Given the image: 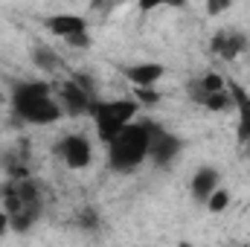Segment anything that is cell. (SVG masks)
<instances>
[{
	"instance_id": "cell-1",
	"label": "cell",
	"mask_w": 250,
	"mask_h": 247,
	"mask_svg": "<svg viewBox=\"0 0 250 247\" xmlns=\"http://www.w3.org/2000/svg\"><path fill=\"white\" fill-rule=\"evenodd\" d=\"M12 108L15 117H21L29 125H53L62 120V105L53 96V84L41 82V79H29V82H15L12 84Z\"/></svg>"
},
{
	"instance_id": "cell-2",
	"label": "cell",
	"mask_w": 250,
	"mask_h": 247,
	"mask_svg": "<svg viewBox=\"0 0 250 247\" xmlns=\"http://www.w3.org/2000/svg\"><path fill=\"white\" fill-rule=\"evenodd\" d=\"M148 157V134L146 123H131L108 143V166L120 175L137 172Z\"/></svg>"
},
{
	"instance_id": "cell-3",
	"label": "cell",
	"mask_w": 250,
	"mask_h": 247,
	"mask_svg": "<svg viewBox=\"0 0 250 247\" xmlns=\"http://www.w3.org/2000/svg\"><path fill=\"white\" fill-rule=\"evenodd\" d=\"M140 105L134 99H96L90 117H93V125H96V134L99 140L108 145L120 131H125L128 125L134 123Z\"/></svg>"
},
{
	"instance_id": "cell-4",
	"label": "cell",
	"mask_w": 250,
	"mask_h": 247,
	"mask_svg": "<svg viewBox=\"0 0 250 247\" xmlns=\"http://www.w3.org/2000/svg\"><path fill=\"white\" fill-rule=\"evenodd\" d=\"M146 134H148V160L154 166H169L178 154H181V137L166 131L157 123H146Z\"/></svg>"
},
{
	"instance_id": "cell-5",
	"label": "cell",
	"mask_w": 250,
	"mask_h": 247,
	"mask_svg": "<svg viewBox=\"0 0 250 247\" xmlns=\"http://www.w3.org/2000/svg\"><path fill=\"white\" fill-rule=\"evenodd\" d=\"M59 105H62L64 114H70V117H84V114H90L93 111V105H96V96H93V90H87V87H82L79 82H64L62 87H59Z\"/></svg>"
},
{
	"instance_id": "cell-6",
	"label": "cell",
	"mask_w": 250,
	"mask_h": 247,
	"mask_svg": "<svg viewBox=\"0 0 250 247\" xmlns=\"http://www.w3.org/2000/svg\"><path fill=\"white\" fill-rule=\"evenodd\" d=\"M59 154L67 163V169H87L93 160V145L84 134H67L59 143Z\"/></svg>"
},
{
	"instance_id": "cell-7",
	"label": "cell",
	"mask_w": 250,
	"mask_h": 247,
	"mask_svg": "<svg viewBox=\"0 0 250 247\" xmlns=\"http://www.w3.org/2000/svg\"><path fill=\"white\" fill-rule=\"evenodd\" d=\"M209 47H212V53H215L218 59L236 62V59L248 50V35H242V32H236V29H218V32L212 35Z\"/></svg>"
},
{
	"instance_id": "cell-8",
	"label": "cell",
	"mask_w": 250,
	"mask_h": 247,
	"mask_svg": "<svg viewBox=\"0 0 250 247\" xmlns=\"http://www.w3.org/2000/svg\"><path fill=\"white\" fill-rule=\"evenodd\" d=\"M44 26H47L53 35L64 38V41H70V38H76V35H84V32H87V21H84L82 15H70V12L50 15V18L44 21Z\"/></svg>"
},
{
	"instance_id": "cell-9",
	"label": "cell",
	"mask_w": 250,
	"mask_h": 247,
	"mask_svg": "<svg viewBox=\"0 0 250 247\" xmlns=\"http://www.w3.org/2000/svg\"><path fill=\"white\" fill-rule=\"evenodd\" d=\"M218 186H221V175H218L212 166H201V169L192 175V181H189V192H192V198H195V201L207 204V201H209V195H212Z\"/></svg>"
},
{
	"instance_id": "cell-10",
	"label": "cell",
	"mask_w": 250,
	"mask_h": 247,
	"mask_svg": "<svg viewBox=\"0 0 250 247\" xmlns=\"http://www.w3.org/2000/svg\"><path fill=\"white\" fill-rule=\"evenodd\" d=\"M123 73H125V79H128V82H134L137 87H154V84L163 79L166 67H163L160 62H140V64L125 67Z\"/></svg>"
},
{
	"instance_id": "cell-11",
	"label": "cell",
	"mask_w": 250,
	"mask_h": 247,
	"mask_svg": "<svg viewBox=\"0 0 250 247\" xmlns=\"http://www.w3.org/2000/svg\"><path fill=\"white\" fill-rule=\"evenodd\" d=\"M221 90H227V79L224 76H218L215 70L212 73H204L201 79H195V82H189V99L192 102H204L207 96H212V93H221Z\"/></svg>"
},
{
	"instance_id": "cell-12",
	"label": "cell",
	"mask_w": 250,
	"mask_h": 247,
	"mask_svg": "<svg viewBox=\"0 0 250 247\" xmlns=\"http://www.w3.org/2000/svg\"><path fill=\"white\" fill-rule=\"evenodd\" d=\"M227 90H230V96L236 102V111H239V128H236V134H239L242 143H248L250 140V93L245 87H239L236 82H227Z\"/></svg>"
},
{
	"instance_id": "cell-13",
	"label": "cell",
	"mask_w": 250,
	"mask_h": 247,
	"mask_svg": "<svg viewBox=\"0 0 250 247\" xmlns=\"http://www.w3.org/2000/svg\"><path fill=\"white\" fill-rule=\"evenodd\" d=\"M32 64L38 67V70H59V67H64L62 56L56 53V50H50V47H35L32 50Z\"/></svg>"
},
{
	"instance_id": "cell-14",
	"label": "cell",
	"mask_w": 250,
	"mask_h": 247,
	"mask_svg": "<svg viewBox=\"0 0 250 247\" xmlns=\"http://www.w3.org/2000/svg\"><path fill=\"white\" fill-rule=\"evenodd\" d=\"M201 108H207V111H212V114H224V111L236 108V102H233L230 90H221V93H212V96H207V99L201 102Z\"/></svg>"
},
{
	"instance_id": "cell-15",
	"label": "cell",
	"mask_w": 250,
	"mask_h": 247,
	"mask_svg": "<svg viewBox=\"0 0 250 247\" xmlns=\"http://www.w3.org/2000/svg\"><path fill=\"white\" fill-rule=\"evenodd\" d=\"M227 206H230V192L218 186V189L209 195V201H207V209H209V212H224Z\"/></svg>"
},
{
	"instance_id": "cell-16",
	"label": "cell",
	"mask_w": 250,
	"mask_h": 247,
	"mask_svg": "<svg viewBox=\"0 0 250 247\" xmlns=\"http://www.w3.org/2000/svg\"><path fill=\"white\" fill-rule=\"evenodd\" d=\"M134 102L137 105H157L160 102V93L154 87H137L134 90Z\"/></svg>"
},
{
	"instance_id": "cell-17",
	"label": "cell",
	"mask_w": 250,
	"mask_h": 247,
	"mask_svg": "<svg viewBox=\"0 0 250 247\" xmlns=\"http://www.w3.org/2000/svg\"><path fill=\"white\" fill-rule=\"evenodd\" d=\"M76 224H79V227H84V230H96V227H99V215L87 206V209H82V212L76 215Z\"/></svg>"
},
{
	"instance_id": "cell-18",
	"label": "cell",
	"mask_w": 250,
	"mask_h": 247,
	"mask_svg": "<svg viewBox=\"0 0 250 247\" xmlns=\"http://www.w3.org/2000/svg\"><path fill=\"white\" fill-rule=\"evenodd\" d=\"M70 44H73V47L87 50V47H90V35H87V32H84V35H76V38H70Z\"/></svg>"
},
{
	"instance_id": "cell-19",
	"label": "cell",
	"mask_w": 250,
	"mask_h": 247,
	"mask_svg": "<svg viewBox=\"0 0 250 247\" xmlns=\"http://www.w3.org/2000/svg\"><path fill=\"white\" fill-rule=\"evenodd\" d=\"M224 9H230V3H209V6H207L209 15H218V12H224Z\"/></svg>"
},
{
	"instance_id": "cell-20",
	"label": "cell",
	"mask_w": 250,
	"mask_h": 247,
	"mask_svg": "<svg viewBox=\"0 0 250 247\" xmlns=\"http://www.w3.org/2000/svg\"><path fill=\"white\" fill-rule=\"evenodd\" d=\"M6 230H9V215L6 209H0V236H6Z\"/></svg>"
},
{
	"instance_id": "cell-21",
	"label": "cell",
	"mask_w": 250,
	"mask_h": 247,
	"mask_svg": "<svg viewBox=\"0 0 250 247\" xmlns=\"http://www.w3.org/2000/svg\"><path fill=\"white\" fill-rule=\"evenodd\" d=\"M178 247H195V245H189V242H181V245H178Z\"/></svg>"
},
{
	"instance_id": "cell-22",
	"label": "cell",
	"mask_w": 250,
	"mask_h": 247,
	"mask_svg": "<svg viewBox=\"0 0 250 247\" xmlns=\"http://www.w3.org/2000/svg\"><path fill=\"white\" fill-rule=\"evenodd\" d=\"M245 148H248V157H250V140H248V143H245Z\"/></svg>"
}]
</instances>
